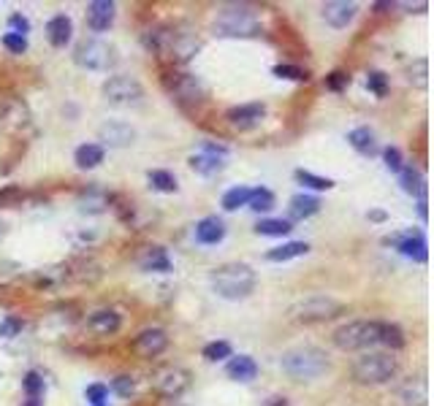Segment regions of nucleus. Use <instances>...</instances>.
Here are the masks:
<instances>
[{"label":"nucleus","instance_id":"7ed1b4c3","mask_svg":"<svg viewBox=\"0 0 434 406\" xmlns=\"http://www.w3.org/2000/svg\"><path fill=\"white\" fill-rule=\"evenodd\" d=\"M279 368L291 376L294 382H312V379H321L331 368V363H328V355L321 346L301 344L282 352Z\"/></svg>","mask_w":434,"mask_h":406},{"label":"nucleus","instance_id":"0eeeda50","mask_svg":"<svg viewBox=\"0 0 434 406\" xmlns=\"http://www.w3.org/2000/svg\"><path fill=\"white\" fill-rule=\"evenodd\" d=\"M399 371V363L388 352H367L364 358H358L353 366V379L358 385H383L388 379H394Z\"/></svg>","mask_w":434,"mask_h":406},{"label":"nucleus","instance_id":"9d476101","mask_svg":"<svg viewBox=\"0 0 434 406\" xmlns=\"http://www.w3.org/2000/svg\"><path fill=\"white\" fill-rule=\"evenodd\" d=\"M166 90L171 92V98H177L179 103H204L209 98V90L199 76L193 74H174L166 79Z\"/></svg>","mask_w":434,"mask_h":406},{"label":"nucleus","instance_id":"39448f33","mask_svg":"<svg viewBox=\"0 0 434 406\" xmlns=\"http://www.w3.org/2000/svg\"><path fill=\"white\" fill-rule=\"evenodd\" d=\"M342 312H345V306L331 295H307L288 309V320L296 325H318V322L340 317Z\"/></svg>","mask_w":434,"mask_h":406},{"label":"nucleus","instance_id":"c85d7f7f","mask_svg":"<svg viewBox=\"0 0 434 406\" xmlns=\"http://www.w3.org/2000/svg\"><path fill=\"white\" fill-rule=\"evenodd\" d=\"M104 157H106V152H104L101 144H82V147H77V152H74V163H77V168H82V171L98 168L104 163Z\"/></svg>","mask_w":434,"mask_h":406},{"label":"nucleus","instance_id":"f704fd0d","mask_svg":"<svg viewBox=\"0 0 434 406\" xmlns=\"http://www.w3.org/2000/svg\"><path fill=\"white\" fill-rule=\"evenodd\" d=\"M250 187H245V184H239V187H231L226 196H223V209L226 211H236L242 209V206H247L250 203Z\"/></svg>","mask_w":434,"mask_h":406},{"label":"nucleus","instance_id":"6ab92c4d","mask_svg":"<svg viewBox=\"0 0 434 406\" xmlns=\"http://www.w3.org/2000/svg\"><path fill=\"white\" fill-rule=\"evenodd\" d=\"M87 328L95 336H114V333L123 328V317L117 315L114 309H98L87 317Z\"/></svg>","mask_w":434,"mask_h":406},{"label":"nucleus","instance_id":"9b49d317","mask_svg":"<svg viewBox=\"0 0 434 406\" xmlns=\"http://www.w3.org/2000/svg\"><path fill=\"white\" fill-rule=\"evenodd\" d=\"M226 154H228L226 147H220V144H206L199 154L190 157V168H193L196 174H201V176H215V174H220V171L226 168Z\"/></svg>","mask_w":434,"mask_h":406},{"label":"nucleus","instance_id":"6e6d98bb","mask_svg":"<svg viewBox=\"0 0 434 406\" xmlns=\"http://www.w3.org/2000/svg\"><path fill=\"white\" fill-rule=\"evenodd\" d=\"M369 220H372V222H383V220H386V211H380V209L369 211Z\"/></svg>","mask_w":434,"mask_h":406},{"label":"nucleus","instance_id":"a211bd4d","mask_svg":"<svg viewBox=\"0 0 434 406\" xmlns=\"http://www.w3.org/2000/svg\"><path fill=\"white\" fill-rule=\"evenodd\" d=\"M396 249H399L404 257L416 260V263H426V260H429L426 236H423L421 230H407V233H399V244H396Z\"/></svg>","mask_w":434,"mask_h":406},{"label":"nucleus","instance_id":"bf43d9fd","mask_svg":"<svg viewBox=\"0 0 434 406\" xmlns=\"http://www.w3.org/2000/svg\"><path fill=\"white\" fill-rule=\"evenodd\" d=\"M22 406H41V401H38V398H28Z\"/></svg>","mask_w":434,"mask_h":406},{"label":"nucleus","instance_id":"49530a36","mask_svg":"<svg viewBox=\"0 0 434 406\" xmlns=\"http://www.w3.org/2000/svg\"><path fill=\"white\" fill-rule=\"evenodd\" d=\"M3 46H6L11 55H25V52H28V38H25V35H16V33H6V35H3Z\"/></svg>","mask_w":434,"mask_h":406},{"label":"nucleus","instance_id":"7c9ffc66","mask_svg":"<svg viewBox=\"0 0 434 406\" xmlns=\"http://www.w3.org/2000/svg\"><path fill=\"white\" fill-rule=\"evenodd\" d=\"M380 344H386L391 352H396V349H402L407 344V339H404V331L396 325V322H383L380 325Z\"/></svg>","mask_w":434,"mask_h":406},{"label":"nucleus","instance_id":"f8f14e48","mask_svg":"<svg viewBox=\"0 0 434 406\" xmlns=\"http://www.w3.org/2000/svg\"><path fill=\"white\" fill-rule=\"evenodd\" d=\"M190 371L187 368H179V366H169V368H163L155 379V388L157 393L163 395V398H179L182 393L190 388Z\"/></svg>","mask_w":434,"mask_h":406},{"label":"nucleus","instance_id":"a878e982","mask_svg":"<svg viewBox=\"0 0 434 406\" xmlns=\"http://www.w3.org/2000/svg\"><path fill=\"white\" fill-rule=\"evenodd\" d=\"M347 141H350V147L358 152V154H364V157H372L377 154V138H374V130L372 128H353L350 133H347Z\"/></svg>","mask_w":434,"mask_h":406},{"label":"nucleus","instance_id":"58836bf2","mask_svg":"<svg viewBox=\"0 0 434 406\" xmlns=\"http://www.w3.org/2000/svg\"><path fill=\"white\" fill-rule=\"evenodd\" d=\"M252 211H269L274 209V196H272V190H266V187H255L252 193H250V203H247Z\"/></svg>","mask_w":434,"mask_h":406},{"label":"nucleus","instance_id":"37998d69","mask_svg":"<svg viewBox=\"0 0 434 406\" xmlns=\"http://www.w3.org/2000/svg\"><path fill=\"white\" fill-rule=\"evenodd\" d=\"M111 390L117 393L120 398H130V395L136 393V379H133V376H128V374L114 376V379H111Z\"/></svg>","mask_w":434,"mask_h":406},{"label":"nucleus","instance_id":"5701e85b","mask_svg":"<svg viewBox=\"0 0 434 406\" xmlns=\"http://www.w3.org/2000/svg\"><path fill=\"white\" fill-rule=\"evenodd\" d=\"M226 374H228V379H233V382H252V379L258 376V363L252 361L250 355H236V358H231L228 366H226Z\"/></svg>","mask_w":434,"mask_h":406},{"label":"nucleus","instance_id":"72a5a7b5","mask_svg":"<svg viewBox=\"0 0 434 406\" xmlns=\"http://www.w3.org/2000/svg\"><path fill=\"white\" fill-rule=\"evenodd\" d=\"M407 81L418 90H426V84H429V60L426 57L413 60V65L407 68Z\"/></svg>","mask_w":434,"mask_h":406},{"label":"nucleus","instance_id":"79ce46f5","mask_svg":"<svg viewBox=\"0 0 434 406\" xmlns=\"http://www.w3.org/2000/svg\"><path fill=\"white\" fill-rule=\"evenodd\" d=\"M22 388L28 393V398H38L44 393V376L38 374V371H28V374L22 376Z\"/></svg>","mask_w":434,"mask_h":406},{"label":"nucleus","instance_id":"473e14b6","mask_svg":"<svg viewBox=\"0 0 434 406\" xmlns=\"http://www.w3.org/2000/svg\"><path fill=\"white\" fill-rule=\"evenodd\" d=\"M65 279H68V266H49V269L35 271V285L55 287V285H62Z\"/></svg>","mask_w":434,"mask_h":406},{"label":"nucleus","instance_id":"6e6552de","mask_svg":"<svg viewBox=\"0 0 434 406\" xmlns=\"http://www.w3.org/2000/svg\"><path fill=\"white\" fill-rule=\"evenodd\" d=\"M117 49L101 38H84L74 52V62L84 71H108L117 65Z\"/></svg>","mask_w":434,"mask_h":406},{"label":"nucleus","instance_id":"8fccbe9b","mask_svg":"<svg viewBox=\"0 0 434 406\" xmlns=\"http://www.w3.org/2000/svg\"><path fill=\"white\" fill-rule=\"evenodd\" d=\"M383 160H386L388 171H394V174L402 171V152L396 150V147H386V150H383Z\"/></svg>","mask_w":434,"mask_h":406},{"label":"nucleus","instance_id":"a18cd8bd","mask_svg":"<svg viewBox=\"0 0 434 406\" xmlns=\"http://www.w3.org/2000/svg\"><path fill=\"white\" fill-rule=\"evenodd\" d=\"M16 276H22V266L14 260H0V287L14 282Z\"/></svg>","mask_w":434,"mask_h":406},{"label":"nucleus","instance_id":"de8ad7c7","mask_svg":"<svg viewBox=\"0 0 434 406\" xmlns=\"http://www.w3.org/2000/svg\"><path fill=\"white\" fill-rule=\"evenodd\" d=\"M367 87L377 95V98H383L388 92V76L383 71H372V74L367 76Z\"/></svg>","mask_w":434,"mask_h":406},{"label":"nucleus","instance_id":"20e7f679","mask_svg":"<svg viewBox=\"0 0 434 406\" xmlns=\"http://www.w3.org/2000/svg\"><path fill=\"white\" fill-rule=\"evenodd\" d=\"M261 30H264L261 16L247 6L220 9L212 19V33L217 38H255V35H261Z\"/></svg>","mask_w":434,"mask_h":406},{"label":"nucleus","instance_id":"c756f323","mask_svg":"<svg viewBox=\"0 0 434 406\" xmlns=\"http://www.w3.org/2000/svg\"><path fill=\"white\" fill-rule=\"evenodd\" d=\"M399 184H402L404 193H410V196H418V198L426 196V179H423V174H421L418 168L402 166V171H399Z\"/></svg>","mask_w":434,"mask_h":406},{"label":"nucleus","instance_id":"13d9d810","mask_svg":"<svg viewBox=\"0 0 434 406\" xmlns=\"http://www.w3.org/2000/svg\"><path fill=\"white\" fill-rule=\"evenodd\" d=\"M269 406H288V401H285V398H272V404Z\"/></svg>","mask_w":434,"mask_h":406},{"label":"nucleus","instance_id":"a19ab883","mask_svg":"<svg viewBox=\"0 0 434 406\" xmlns=\"http://www.w3.org/2000/svg\"><path fill=\"white\" fill-rule=\"evenodd\" d=\"M274 76H279V79H294V81H307V79H310V74H307L304 68L291 65V62H279V65H274Z\"/></svg>","mask_w":434,"mask_h":406},{"label":"nucleus","instance_id":"4be33fe9","mask_svg":"<svg viewBox=\"0 0 434 406\" xmlns=\"http://www.w3.org/2000/svg\"><path fill=\"white\" fill-rule=\"evenodd\" d=\"M0 117H3L0 125L9 128V130H22V128L30 125V111H28V106L19 103V101H9V103L3 106Z\"/></svg>","mask_w":434,"mask_h":406},{"label":"nucleus","instance_id":"b1692460","mask_svg":"<svg viewBox=\"0 0 434 406\" xmlns=\"http://www.w3.org/2000/svg\"><path fill=\"white\" fill-rule=\"evenodd\" d=\"M318 211H321V201L318 198L307 196V193H299L288 203V214H291L288 222H294V220H310L312 214H318Z\"/></svg>","mask_w":434,"mask_h":406},{"label":"nucleus","instance_id":"aec40b11","mask_svg":"<svg viewBox=\"0 0 434 406\" xmlns=\"http://www.w3.org/2000/svg\"><path fill=\"white\" fill-rule=\"evenodd\" d=\"M196 241L199 244H206V247H212V244H220V241L226 239V222L220 220V217H204L196 222Z\"/></svg>","mask_w":434,"mask_h":406},{"label":"nucleus","instance_id":"f3484780","mask_svg":"<svg viewBox=\"0 0 434 406\" xmlns=\"http://www.w3.org/2000/svg\"><path fill=\"white\" fill-rule=\"evenodd\" d=\"M356 3H347V0H328L323 6V19L326 25H331L334 30H342V28H347L350 22H353V16H356Z\"/></svg>","mask_w":434,"mask_h":406},{"label":"nucleus","instance_id":"c9c22d12","mask_svg":"<svg viewBox=\"0 0 434 406\" xmlns=\"http://www.w3.org/2000/svg\"><path fill=\"white\" fill-rule=\"evenodd\" d=\"M147 181H150V187L157 190V193H177V176L171 171H150Z\"/></svg>","mask_w":434,"mask_h":406},{"label":"nucleus","instance_id":"412c9836","mask_svg":"<svg viewBox=\"0 0 434 406\" xmlns=\"http://www.w3.org/2000/svg\"><path fill=\"white\" fill-rule=\"evenodd\" d=\"M71 33H74V22H71V16L57 14L47 22V38L55 49H65V44L71 41Z\"/></svg>","mask_w":434,"mask_h":406},{"label":"nucleus","instance_id":"4d7b16f0","mask_svg":"<svg viewBox=\"0 0 434 406\" xmlns=\"http://www.w3.org/2000/svg\"><path fill=\"white\" fill-rule=\"evenodd\" d=\"M6 233H9V225H6V222H3V220H0V241L6 239Z\"/></svg>","mask_w":434,"mask_h":406},{"label":"nucleus","instance_id":"393cba45","mask_svg":"<svg viewBox=\"0 0 434 406\" xmlns=\"http://www.w3.org/2000/svg\"><path fill=\"white\" fill-rule=\"evenodd\" d=\"M139 266L150 274H169L174 266H171V257L163 247H150L144 255L139 257Z\"/></svg>","mask_w":434,"mask_h":406},{"label":"nucleus","instance_id":"5fc2aeb1","mask_svg":"<svg viewBox=\"0 0 434 406\" xmlns=\"http://www.w3.org/2000/svg\"><path fill=\"white\" fill-rule=\"evenodd\" d=\"M418 214H421V220L426 222V217H429V211H426V196L418 198Z\"/></svg>","mask_w":434,"mask_h":406},{"label":"nucleus","instance_id":"4468645a","mask_svg":"<svg viewBox=\"0 0 434 406\" xmlns=\"http://www.w3.org/2000/svg\"><path fill=\"white\" fill-rule=\"evenodd\" d=\"M169 346V333L163 328H144V331L133 339V349L139 352L141 358H157L163 355Z\"/></svg>","mask_w":434,"mask_h":406},{"label":"nucleus","instance_id":"ddd939ff","mask_svg":"<svg viewBox=\"0 0 434 406\" xmlns=\"http://www.w3.org/2000/svg\"><path fill=\"white\" fill-rule=\"evenodd\" d=\"M264 117H266L264 103H242L226 111V122L231 125L233 130H252V128H258L264 122Z\"/></svg>","mask_w":434,"mask_h":406},{"label":"nucleus","instance_id":"c03bdc74","mask_svg":"<svg viewBox=\"0 0 434 406\" xmlns=\"http://www.w3.org/2000/svg\"><path fill=\"white\" fill-rule=\"evenodd\" d=\"M22 325H25V322L14 315L0 320V339H14V336H19V333H22Z\"/></svg>","mask_w":434,"mask_h":406},{"label":"nucleus","instance_id":"2f4dec72","mask_svg":"<svg viewBox=\"0 0 434 406\" xmlns=\"http://www.w3.org/2000/svg\"><path fill=\"white\" fill-rule=\"evenodd\" d=\"M404 406H426V382L423 379H410L402 388Z\"/></svg>","mask_w":434,"mask_h":406},{"label":"nucleus","instance_id":"f257e3e1","mask_svg":"<svg viewBox=\"0 0 434 406\" xmlns=\"http://www.w3.org/2000/svg\"><path fill=\"white\" fill-rule=\"evenodd\" d=\"M144 44L150 52H155L160 57H169L171 62H187L193 60L201 49V41L190 33H182L171 25H155L152 30L144 35Z\"/></svg>","mask_w":434,"mask_h":406},{"label":"nucleus","instance_id":"3c124183","mask_svg":"<svg viewBox=\"0 0 434 406\" xmlns=\"http://www.w3.org/2000/svg\"><path fill=\"white\" fill-rule=\"evenodd\" d=\"M347 84H350V76L345 74V71H334V74L326 76V87H328V90L340 92V90H345Z\"/></svg>","mask_w":434,"mask_h":406},{"label":"nucleus","instance_id":"09e8293b","mask_svg":"<svg viewBox=\"0 0 434 406\" xmlns=\"http://www.w3.org/2000/svg\"><path fill=\"white\" fill-rule=\"evenodd\" d=\"M84 398H87L93 406H106L104 401L108 398V388L106 385H101V382H98V385H90V388L84 390Z\"/></svg>","mask_w":434,"mask_h":406},{"label":"nucleus","instance_id":"e433bc0d","mask_svg":"<svg viewBox=\"0 0 434 406\" xmlns=\"http://www.w3.org/2000/svg\"><path fill=\"white\" fill-rule=\"evenodd\" d=\"M294 230V225L288 220H261L255 225V233L258 236H288Z\"/></svg>","mask_w":434,"mask_h":406},{"label":"nucleus","instance_id":"cd10ccee","mask_svg":"<svg viewBox=\"0 0 434 406\" xmlns=\"http://www.w3.org/2000/svg\"><path fill=\"white\" fill-rule=\"evenodd\" d=\"M111 206V196L101 187H90L84 196L79 198V209L84 214H104Z\"/></svg>","mask_w":434,"mask_h":406},{"label":"nucleus","instance_id":"4c0bfd02","mask_svg":"<svg viewBox=\"0 0 434 406\" xmlns=\"http://www.w3.org/2000/svg\"><path fill=\"white\" fill-rule=\"evenodd\" d=\"M294 176H296V181H299V184H304V187H310V190H331V187H334V181H331V179L318 176V174L304 171V168H299Z\"/></svg>","mask_w":434,"mask_h":406},{"label":"nucleus","instance_id":"603ef678","mask_svg":"<svg viewBox=\"0 0 434 406\" xmlns=\"http://www.w3.org/2000/svg\"><path fill=\"white\" fill-rule=\"evenodd\" d=\"M9 28H11V33H16V35H25V33H30V19L16 11V14L9 16Z\"/></svg>","mask_w":434,"mask_h":406},{"label":"nucleus","instance_id":"bb28decb","mask_svg":"<svg viewBox=\"0 0 434 406\" xmlns=\"http://www.w3.org/2000/svg\"><path fill=\"white\" fill-rule=\"evenodd\" d=\"M310 252V244L307 241H288L282 247H274L266 252V260L269 263H288V260H296V257H304Z\"/></svg>","mask_w":434,"mask_h":406},{"label":"nucleus","instance_id":"dca6fc26","mask_svg":"<svg viewBox=\"0 0 434 406\" xmlns=\"http://www.w3.org/2000/svg\"><path fill=\"white\" fill-rule=\"evenodd\" d=\"M87 28L93 33H104L111 28V22H114V16H117V6L111 3V0H93V3H87Z\"/></svg>","mask_w":434,"mask_h":406},{"label":"nucleus","instance_id":"f03ea898","mask_svg":"<svg viewBox=\"0 0 434 406\" xmlns=\"http://www.w3.org/2000/svg\"><path fill=\"white\" fill-rule=\"evenodd\" d=\"M209 285L223 301H242L258 285V274L247 263H223L209 274Z\"/></svg>","mask_w":434,"mask_h":406},{"label":"nucleus","instance_id":"2eb2a0df","mask_svg":"<svg viewBox=\"0 0 434 406\" xmlns=\"http://www.w3.org/2000/svg\"><path fill=\"white\" fill-rule=\"evenodd\" d=\"M98 138L106 144V147H130L136 141V130L123 120H108L98 128Z\"/></svg>","mask_w":434,"mask_h":406},{"label":"nucleus","instance_id":"423d86ee","mask_svg":"<svg viewBox=\"0 0 434 406\" xmlns=\"http://www.w3.org/2000/svg\"><path fill=\"white\" fill-rule=\"evenodd\" d=\"M380 325L377 320H356L347 322L334 331V344L342 352H358V349H369V346L380 344Z\"/></svg>","mask_w":434,"mask_h":406},{"label":"nucleus","instance_id":"864d4df0","mask_svg":"<svg viewBox=\"0 0 434 406\" xmlns=\"http://www.w3.org/2000/svg\"><path fill=\"white\" fill-rule=\"evenodd\" d=\"M19 201H22V190H16V187L0 190V206H16Z\"/></svg>","mask_w":434,"mask_h":406},{"label":"nucleus","instance_id":"ea45409f","mask_svg":"<svg viewBox=\"0 0 434 406\" xmlns=\"http://www.w3.org/2000/svg\"><path fill=\"white\" fill-rule=\"evenodd\" d=\"M204 358L209 363L226 361V358H231V344L228 342H212V344L204 346Z\"/></svg>","mask_w":434,"mask_h":406},{"label":"nucleus","instance_id":"1a4fd4ad","mask_svg":"<svg viewBox=\"0 0 434 406\" xmlns=\"http://www.w3.org/2000/svg\"><path fill=\"white\" fill-rule=\"evenodd\" d=\"M104 101L111 106H139L144 98V87L139 84V79L133 76H111L104 81Z\"/></svg>","mask_w":434,"mask_h":406}]
</instances>
